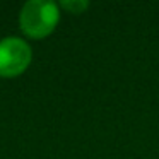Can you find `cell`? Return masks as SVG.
Here are the masks:
<instances>
[{
    "mask_svg": "<svg viewBox=\"0 0 159 159\" xmlns=\"http://www.w3.org/2000/svg\"><path fill=\"white\" fill-rule=\"evenodd\" d=\"M60 21L58 4L53 0H29L19 12V26L29 38H45Z\"/></svg>",
    "mask_w": 159,
    "mask_h": 159,
    "instance_id": "obj_1",
    "label": "cell"
},
{
    "mask_svg": "<svg viewBox=\"0 0 159 159\" xmlns=\"http://www.w3.org/2000/svg\"><path fill=\"white\" fill-rule=\"evenodd\" d=\"M33 50L22 38L7 36L0 39V77H16L29 67Z\"/></svg>",
    "mask_w": 159,
    "mask_h": 159,
    "instance_id": "obj_2",
    "label": "cell"
},
{
    "mask_svg": "<svg viewBox=\"0 0 159 159\" xmlns=\"http://www.w3.org/2000/svg\"><path fill=\"white\" fill-rule=\"evenodd\" d=\"M62 7L65 11H69L70 14H80V12H84L89 7V4H87L86 0H63Z\"/></svg>",
    "mask_w": 159,
    "mask_h": 159,
    "instance_id": "obj_3",
    "label": "cell"
}]
</instances>
